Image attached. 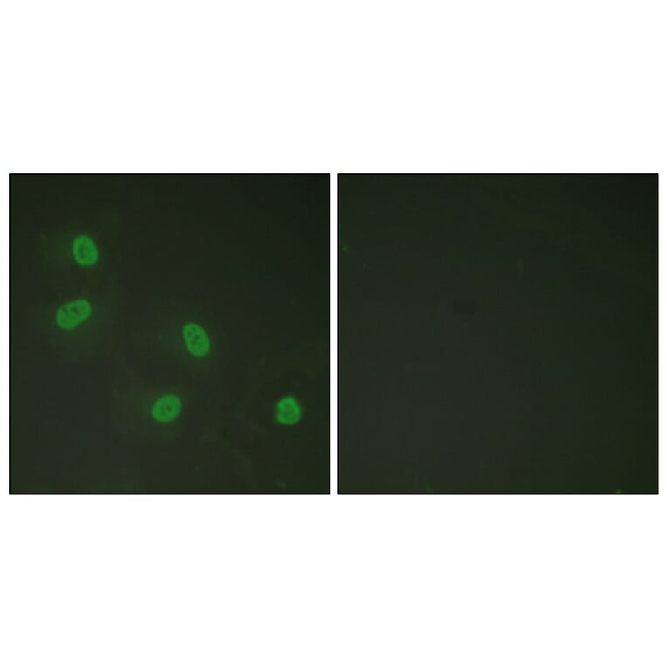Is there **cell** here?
I'll return each instance as SVG.
<instances>
[{
    "label": "cell",
    "mask_w": 667,
    "mask_h": 667,
    "mask_svg": "<svg viewBox=\"0 0 667 667\" xmlns=\"http://www.w3.org/2000/svg\"><path fill=\"white\" fill-rule=\"evenodd\" d=\"M92 314L91 303L80 299L64 304L57 312V323L62 330H71L83 322Z\"/></svg>",
    "instance_id": "1"
},
{
    "label": "cell",
    "mask_w": 667,
    "mask_h": 667,
    "mask_svg": "<svg viewBox=\"0 0 667 667\" xmlns=\"http://www.w3.org/2000/svg\"><path fill=\"white\" fill-rule=\"evenodd\" d=\"M184 337L187 348L195 357H202L208 355L210 350V341L208 334L200 326L189 323L184 327Z\"/></svg>",
    "instance_id": "2"
},
{
    "label": "cell",
    "mask_w": 667,
    "mask_h": 667,
    "mask_svg": "<svg viewBox=\"0 0 667 667\" xmlns=\"http://www.w3.org/2000/svg\"><path fill=\"white\" fill-rule=\"evenodd\" d=\"M73 253L77 263L91 267L99 259V251L91 238L86 235L77 237L73 245Z\"/></svg>",
    "instance_id": "3"
},
{
    "label": "cell",
    "mask_w": 667,
    "mask_h": 667,
    "mask_svg": "<svg viewBox=\"0 0 667 667\" xmlns=\"http://www.w3.org/2000/svg\"><path fill=\"white\" fill-rule=\"evenodd\" d=\"M182 409V402L178 397L166 395L156 402L152 407V416L159 422H170L179 415Z\"/></svg>",
    "instance_id": "4"
},
{
    "label": "cell",
    "mask_w": 667,
    "mask_h": 667,
    "mask_svg": "<svg viewBox=\"0 0 667 667\" xmlns=\"http://www.w3.org/2000/svg\"><path fill=\"white\" fill-rule=\"evenodd\" d=\"M300 409L292 397H286L277 405V419L284 424H294L300 419Z\"/></svg>",
    "instance_id": "5"
}]
</instances>
